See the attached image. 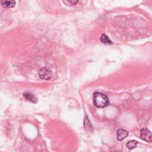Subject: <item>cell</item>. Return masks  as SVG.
<instances>
[{"instance_id": "ba28073f", "label": "cell", "mask_w": 152, "mask_h": 152, "mask_svg": "<svg viewBox=\"0 0 152 152\" xmlns=\"http://www.w3.org/2000/svg\"><path fill=\"white\" fill-rule=\"evenodd\" d=\"M100 41L104 44H107V45L112 44V41L109 39V37L105 34H103L100 37Z\"/></svg>"}, {"instance_id": "52a82bcc", "label": "cell", "mask_w": 152, "mask_h": 152, "mask_svg": "<svg viewBox=\"0 0 152 152\" xmlns=\"http://www.w3.org/2000/svg\"><path fill=\"white\" fill-rule=\"evenodd\" d=\"M138 144V141L136 140H131L129 141L126 144V147L129 149V150H132L135 148Z\"/></svg>"}, {"instance_id": "8992f818", "label": "cell", "mask_w": 152, "mask_h": 152, "mask_svg": "<svg viewBox=\"0 0 152 152\" xmlns=\"http://www.w3.org/2000/svg\"><path fill=\"white\" fill-rule=\"evenodd\" d=\"M1 3L5 7L12 8L15 6V1H1Z\"/></svg>"}, {"instance_id": "30bf717a", "label": "cell", "mask_w": 152, "mask_h": 152, "mask_svg": "<svg viewBox=\"0 0 152 152\" xmlns=\"http://www.w3.org/2000/svg\"><path fill=\"white\" fill-rule=\"evenodd\" d=\"M78 2V1H66L67 3H69L70 4L72 5H76Z\"/></svg>"}, {"instance_id": "5b68a950", "label": "cell", "mask_w": 152, "mask_h": 152, "mask_svg": "<svg viewBox=\"0 0 152 152\" xmlns=\"http://www.w3.org/2000/svg\"><path fill=\"white\" fill-rule=\"evenodd\" d=\"M23 96L25 97V99H27V100H29L34 103L37 102L36 97L34 96V94H33L30 93H25L23 94Z\"/></svg>"}, {"instance_id": "3957f363", "label": "cell", "mask_w": 152, "mask_h": 152, "mask_svg": "<svg viewBox=\"0 0 152 152\" xmlns=\"http://www.w3.org/2000/svg\"><path fill=\"white\" fill-rule=\"evenodd\" d=\"M140 136L142 140L146 142L152 141V132L147 128H142L140 131Z\"/></svg>"}, {"instance_id": "7a4b0ae2", "label": "cell", "mask_w": 152, "mask_h": 152, "mask_svg": "<svg viewBox=\"0 0 152 152\" xmlns=\"http://www.w3.org/2000/svg\"><path fill=\"white\" fill-rule=\"evenodd\" d=\"M38 74L40 78L43 80H48L52 77V71L49 68L43 67L39 70Z\"/></svg>"}, {"instance_id": "6da1fadb", "label": "cell", "mask_w": 152, "mask_h": 152, "mask_svg": "<svg viewBox=\"0 0 152 152\" xmlns=\"http://www.w3.org/2000/svg\"><path fill=\"white\" fill-rule=\"evenodd\" d=\"M93 103L96 107L102 108L109 104V99L105 94L96 92L93 95Z\"/></svg>"}, {"instance_id": "9c48e42d", "label": "cell", "mask_w": 152, "mask_h": 152, "mask_svg": "<svg viewBox=\"0 0 152 152\" xmlns=\"http://www.w3.org/2000/svg\"><path fill=\"white\" fill-rule=\"evenodd\" d=\"M84 125L85 129L87 130V131H90V129H91L90 122V121H88V119L87 118H85L84 122Z\"/></svg>"}, {"instance_id": "277c9868", "label": "cell", "mask_w": 152, "mask_h": 152, "mask_svg": "<svg viewBox=\"0 0 152 152\" xmlns=\"http://www.w3.org/2000/svg\"><path fill=\"white\" fill-rule=\"evenodd\" d=\"M128 135V132L124 129H119L117 131L116 137L118 141H121L125 139Z\"/></svg>"}]
</instances>
